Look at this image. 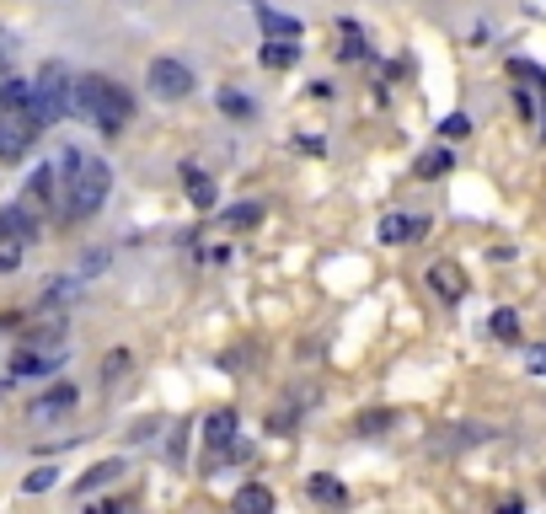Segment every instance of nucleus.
Instances as JSON below:
<instances>
[{"label":"nucleus","instance_id":"obj_13","mask_svg":"<svg viewBox=\"0 0 546 514\" xmlns=\"http://www.w3.org/2000/svg\"><path fill=\"white\" fill-rule=\"evenodd\" d=\"M429 290L445 295V300H461V295H466V274H461V263H434V268H429Z\"/></svg>","mask_w":546,"mask_h":514},{"label":"nucleus","instance_id":"obj_3","mask_svg":"<svg viewBox=\"0 0 546 514\" xmlns=\"http://www.w3.org/2000/svg\"><path fill=\"white\" fill-rule=\"evenodd\" d=\"M145 86H150V97H161V102H182V97L193 91V70H188L182 59H150Z\"/></svg>","mask_w":546,"mask_h":514},{"label":"nucleus","instance_id":"obj_19","mask_svg":"<svg viewBox=\"0 0 546 514\" xmlns=\"http://www.w3.org/2000/svg\"><path fill=\"white\" fill-rule=\"evenodd\" d=\"M220 113H225V118H236V123H247L257 107H252V97H241V91H231V86H225V91H220Z\"/></svg>","mask_w":546,"mask_h":514},{"label":"nucleus","instance_id":"obj_17","mask_svg":"<svg viewBox=\"0 0 546 514\" xmlns=\"http://www.w3.org/2000/svg\"><path fill=\"white\" fill-rule=\"evenodd\" d=\"M445 172H456V156H450L445 145H440V150H424V156H418V177H429V182H434V177H445Z\"/></svg>","mask_w":546,"mask_h":514},{"label":"nucleus","instance_id":"obj_15","mask_svg":"<svg viewBox=\"0 0 546 514\" xmlns=\"http://www.w3.org/2000/svg\"><path fill=\"white\" fill-rule=\"evenodd\" d=\"M236 514H273V493H268L263 483H247V488L236 493Z\"/></svg>","mask_w":546,"mask_h":514},{"label":"nucleus","instance_id":"obj_20","mask_svg":"<svg viewBox=\"0 0 546 514\" xmlns=\"http://www.w3.org/2000/svg\"><path fill=\"white\" fill-rule=\"evenodd\" d=\"M118 472H123L118 461H102V467H91V472H86V477L75 483V493H91V488H107V483H113Z\"/></svg>","mask_w":546,"mask_h":514},{"label":"nucleus","instance_id":"obj_6","mask_svg":"<svg viewBox=\"0 0 546 514\" xmlns=\"http://www.w3.org/2000/svg\"><path fill=\"white\" fill-rule=\"evenodd\" d=\"M64 354H70V349H32V343H21V349L11 354V375H16V381H27V375H54V370L64 365Z\"/></svg>","mask_w":546,"mask_h":514},{"label":"nucleus","instance_id":"obj_4","mask_svg":"<svg viewBox=\"0 0 546 514\" xmlns=\"http://www.w3.org/2000/svg\"><path fill=\"white\" fill-rule=\"evenodd\" d=\"M204 451H209L204 467L236 461V413H231V408H214V413L204 418Z\"/></svg>","mask_w":546,"mask_h":514},{"label":"nucleus","instance_id":"obj_9","mask_svg":"<svg viewBox=\"0 0 546 514\" xmlns=\"http://www.w3.org/2000/svg\"><path fill=\"white\" fill-rule=\"evenodd\" d=\"M32 236H38L32 209H27V204H5V209H0V247H27Z\"/></svg>","mask_w":546,"mask_h":514},{"label":"nucleus","instance_id":"obj_21","mask_svg":"<svg viewBox=\"0 0 546 514\" xmlns=\"http://www.w3.org/2000/svg\"><path fill=\"white\" fill-rule=\"evenodd\" d=\"M311 499H316V504H343L349 493H343L338 477H311Z\"/></svg>","mask_w":546,"mask_h":514},{"label":"nucleus","instance_id":"obj_10","mask_svg":"<svg viewBox=\"0 0 546 514\" xmlns=\"http://www.w3.org/2000/svg\"><path fill=\"white\" fill-rule=\"evenodd\" d=\"M32 102H38L32 80H16V75H5V80H0V113H5V118H27V113H32Z\"/></svg>","mask_w":546,"mask_h":514},{"label":"nucleus","instance_id":"obj_22","mask_svg":"<svg viewBox=\"0 0 546 514\" xmlns=\"http://www.w3.org/2000/svg\"><path fill=\"white\" fill-rule=\"evenodd\" d=\"M257 220H263L257 204H231V209H225V225H231V231H247V225H257Z\"/></svg>","mask_w":546,"mask_h":514},{"label":"nucleus","instance_id":"obj_23","mask_svg":"<svg viewBox=\"0 0 546 514\" xmlns=\"http://www.w3.org/2000/svg\"><path fill=\"white\" fill-rule=\"evenodd\" d=\"M488 327H493V338H504V343H515V338H520V316H515V311H493V322H488Z\"/></svg>","mask_w":546,"mask_h":514},{"label":"nucleus","instance_id":"obj_8","mask_svg":"<svg viewBox=\"0 0 546 514\" xmlns=\"http://www.w3.org/2000/svg\"><path fill=\"white\" fill-rule=\"evenodd\" d=\"M182 193H188V204H193L198 215H209V209L220 204V188H214V177H209L198 161H182Z\"/></svg>","mask_w":546,"mask_h":514},{"label":"nucleus","instance_id":"obj_25","mask_svg":"<svg viewBox=\"0 0 546 514\" xmlns=\"http://www.w3.org/2000/svg\"><path fill=\"white\" fill-rule=\"evenodd\" d=\"M440 134H445V139H466V134H472V118H466V113H450V118L440 123Z\"/></svg>","mask_w":546,"mask_h":514},{"label":"nucleus","instance_id":"obj_28","mask_svg":"<svg viewBox=\"0 0 546 514\" xmlns=\"http://www.w3.org/2000/svg\"><path fill=\"white\" fill-rule=\"evenodd\" d=\"M21 268V247H0V274H16Z\"/></svg>","mask_w":546,"mask_h":514},{"label":"nucleus","instance_id":"obj_31","mask_svg":"<svg viewBox=\"0 0 546 514\" xmlns=\"http://www.w3.org/2000/svg\"><path fill=\"white\" fill-rule=\"evenodd\" d=\"M493 514H525V504H520V499H509V504H499Z\"/></svg>","mask_w":546,"mask_h":514},{"label":"nucleus","instance_id":"obj_24","mask_svg":"<svg viewBox=\"0 0 546 514\" xmlns=\"http://www.w3.org/2000/svg\"><path fill=\"white\" fill-rule=\"evenodd\" d=\"M54 483H59V472H54V467H38V472H27V483H21V488H27V493H48Z\"/></svg>","mask_w":546,"mask_h":514},{"label":"nucleus","instance_id":"obj_14","mask_svg":"<svg viewBox=\"0 0 546 514\" xmlns=\"http://www.w3.org/2000/svg\"><path fill=\"white\" fill-rule=\"evenodd\" d=\"M54 193H59V172L54 166H38L32 182H27V204H54Z\"/></svg>","mask_w":546,"mask_h":514},{"label":"nucleus","instance_id":"obj_11","mask_svg":"<svg viewBox=\"0 0 546 514\" xmlns=\"http://www.w3.org/2000/svg\"><path fill=\"white\" fill-rule=\"evenodd\" d=\"M424 231H429V220H424V215H386V220H381V241H386V247L418 241Z\"/></svg>","mask_w":546,"mask_h":514},{"label":"nucleus","instance_id":"obj_18","mask_svg":"<svg viewBox=\"0 0 546 514\" xmlns=\"http://www.w3.org/2000/svg\"><path fill=\"white\" fill-rule=\"evenodd\" d=\"M300 59V43H263V64L268 70H290Z\"/></svg>","mask_w":546,"mask_h":514},{"label":"nucleus","instance_id":"obj_27","mask_svg":"<svg viewBox=\"0 0 546 514\" xmlns=\"http://www.w3.org/2000/svg\"><path fill=\"white\" fill-rule=\"evenodd\" d=\"M102 268H107V247H91L86 263H80V279H91V274H102Z\"/></svg>","mask_w":546,"mask_h":514},{"label":"nucleus","instance_id":"obj_2","mask_svg":"<svg viewBox=\"0 0 546 514\" xmlns=\"http://www.w3.org/2000/svg\"><path fill=\"white\" fill-rule=\"evenodd\" d=\"M107 188H113V172H107V161H97V156H86V166L64 182V215L70 220H86V215H97L102 204H107Z\"/></svg>","mask_w":546,"mask_h":514},{"label":"nucleus","instance_id":"obj_32","mask_svg":"<svg viewBox=\"0 0 546 514\" xmlns=\"http://www.w3.org/2000/svg\"><path fill=\"white\" fill-rule=\"evenodd\" d=\"M86 514H123L118 504H97V510H86Z\"/></svg>","mask_w":546,"mask_h":514},{"label":"nucleus","instance_id":"obj_26","mask_svg":"<svg viewBox=\"0 0 546 514\" xmlns=\"http://www.w3.org/2000/svg\"><path fill=\"white\" fill-rule=\"evenodd\" d=\"M123 370H129V354H123V349H113V354L102 359V381H118Z\"/></svg>","mask_w":546,"mask_h":514},{"label":"nucleus","instance_id":"obj_29","mask_svg":"<svg viewBox=\"0 0 546 514\" xmlns=\"http://www.w3.org/2000/svg\"><path fill=\"white\" fill-rule=\"evenodd\" d=\"M525 365H531L536 375H546V349H542V343H531V349H525Z\"/></svg>","mask_w":546,"mask_h":514},{"label":"nucleus","instance_id":"obj_1","mask_svg":"<svg viewBox=\"0 0 546 514\" xmlns=\"http://www.w3.org/2000/svg\"><path fill=\"white\" fill-rule=\"evenodd\" d=\"M75 113L91 118V123L113 139V134H123L134 102H129V91H123L118 80H107V75H80V80H75Z\"/></svg>","mask_w":546,"mask_h":514},{"label":"nucleus","instance_id":"obj_16","mask_svg":"<svg viewBox=\"0 0 546 514\" xmlns=\"http://www.w3.org/2000/svg\"><path fill=\"white\" fill-rule=\"evenodd\" d=\"M338 38H343V43H338V48H343V59H365V54H370V43H365V27H359V21H338Z\"/></svg>","mask_w":546,"mask_h":514},{"label":"nucleus","instance_id":"obj_7","mask_svg":"<svg viewBox=\"0 0 546 514\" xmlns=\"http://www.w3.org/2000/svg\"><path fill=\"white\" fill-rule=\"evenodd\" d=\"M252 16H257V27H263L268 43H295V38L306 32L300 16H290V11H279V5H268V0H252Z\"/></svg>","mask_w":546,"mask_h":514},{"label":"nucleus","instance_id":"obj_30","mask_svg":"<svg viewBox=\"0 0 546 514\" xmlns=\"http://www.w3.org/2000/svg\"><path fill=\"white\" fill-rule=\"evenodd\" d=\"M5 75H11V43L0 38V80H5Z\"/></svg>","mask_w":546,"mask_h":514},{"label":"nucleus","instance_id":"obj_5","mask_svg":"<svg viewBox=\"0 0 546 514\" xmlns=\"http://www.w3.org/2000/svg\"><path fill=\"white\" fill-rule=\"evenodd\" d=\"M75 402H80V392H75L70 381H59V386H48L43 397H32L27 418H32V424H59V418H70V413H75Z\"/></svg>","mask_w":546,"mask_h":514},{"label":"nucleus","instance_id":"obj_12","mask_svg":"<svg viewBox=\"0 0 546 514\" xmlns=\"http://www.w3.org/2000/svg\"><path fill=\"white\" fill-rule=\"evenodd\" d=\"M32 139L38 134L27 129V118H0V161H21Z\"/></svg>","mask_w":546,"mask_h":514}]
</instances>
